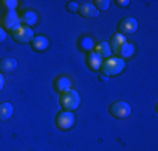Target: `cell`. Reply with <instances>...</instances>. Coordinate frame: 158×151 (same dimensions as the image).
Instances as JSON below:
<instances>
[{
	"instance_id": "277c9868",
	"label": "cell",
	"mask_w": 158,
	"mask_h": 151,
	"mask_svg": "<svg viewBox=\"0 0 158 151\" xmlns=\"http://www.w3.org/2000/svg\"><path fill=\"white\" fill-rule=\"evenodd\" d=\"M12 39L17 44H31V40L34 39V30L27 25H20L15 30H12Z\"/></svg>"
},
{
	"instance_id": "6da1fadb",
	"label": "cell",
	"mask_w": 158,
	"mask_h": 151,
	"mask_svg": "<svg viewBox=\"0 0 158 151\" xmlns=\"http://www.w3.org/2000/svg\"><path fill=\"white\" fill-rule=\"evenodd\" d=\"M59 103H61V108L64 109V111H74V109H77L79 104H81V97H79L77 91L67 89L61 94Z\"/></svg>"
},
{
	"instance_id": "52a82bcc",
	"label": "cell",
	"mask_w": 158,
	"mask_h": 151,
	"mask_svg": "<svg viewBox=\"0 0 158 151\" xmlns=\"http://www.w3.org/2000/svg\"><path fill=\"white\" fill-rule=\"evenodd\" d=\"M118 34H135L138 30V20L135 17H125L121 22L118 24Z\"/></svg>"
},
{
	"instance_id": "30bf717a",
	"label": "cell",
	"mask_w": 158,
	"mask_h": 151,
	"mask_svg": "<svg viewBox=\"0 0 158 151\" xmlns=\"http://www.w3.org/2000/svg\"><path fill=\"white\" fill-rule=\"evenodd\" d=\"M86 64H88V67L91 71H99L101 66H103V59H101L99 55L93 51V52H89L88 57H86Z\"/></svg>"
},
{
	"instance_id": "7c38bea8",
	"label": "cell",
	"mask_w": 158,
	"mask_h": 151,
	"mask_svg": "<svg viewBox=\"0 0 158 151\" xmlns=\"http://www.w3.org/2000/svg\"><path fill=\"white\" fill-rule=\"evenodd\" d=\"M133 52H135V45L131 44V42H125L121 45V49H119L118 52H116V57L118 59H121V60H125V59H128V57H131L133 55Z\"/></svg>"
},
{
	"instance_id": "e0dca14e",
	"label": "cell",
	"mask_w": 158,
	"mask_h": 151,
	"mask_svg": "<svg viewBox=\"0 0 158 151\" xmlns=\"http://www.w3.org/2000/svg\"><path fill=\"white\" fill-rule=\"evenodd\" d=\"M37 14L35 12H32V10H29V12H24V15L20 17V22H24L27 27H31L32 29V25H35L37 24Z\"/></svg>"
},
{
	"instance_id": "2e32d148",
	"label": "cell",
	"mask_w": 158,
	"mask_h": 151,
	"mask_svg": "<svg viewBox=\"0 0 158 151\" xmlns=\"http://www.w3.org/2000/svg\"><path fill=\"white\" fill-rule=\"evenodd\" d=\"M14 114V106L10 103H0V121H9Z\"/></svg>"
},
{
	"instance_id": "d4e9b609",
	"label": "cell",
	"mask_w": 158,
	"mask_h": 151,
	"mask_svg": "<svg viewBox=\"0 0 158 151\" xmlns=\"http://www.w3.org/2000/svg\"><path fill=\"white\" fill-rule=\"evenodd\" d=\"M108 79H110V77H108V76H104V74H101V76H99V81H101V82H106Z\"/></svg>"
},
{
	"instance_id": "5b68a950",
	"label": "cell",
	"mask_w": 158,
	"mask_h": 151,
	"mask_svg": "<svg viewBox=\"0 0 158 151\" xmlns=\"http://www.w3.org/2000/svg\"><path fill=\"white\" fill-rule=\"evenodd\" d=\"M110 112L113 118H116V119H126L131 114V106L125 103V101H116V103L111 104Z\"/></svg>"
},
{
	"instance_id": "603a6c76",
	"label": "cell",
	"mask_w": 158,
	"mask_h": 151,
	"mask_svg": "<svg viewBox=\"0 0 158 151\" xmlns=\"http://www.w3.org/2000/svg\"><path fill=\"white\" fill-rule=\"evenodd\" d=\"M116 3H118V7H128L130 5V0H118Z\"/></svg>"
},
{
	"instance_id": "7a4b0ae2",
	"label": "cell",
	"mask_w": 158,
	"mask_h": 151,
	"mask_svg": "<svg viewBox=\"0 0 158 151\" xmlns=\"http://www.w3.org/2000/svg\"><path fill=\"white\" fill-rule=\"evenodd\" d=\"M101 71H103L104 76H118L125 71V60L118 59V57H110L106 60H103V66H101Z\"/></svg>"
},
{
	"instance_id": "cb8c5ba5",
	"label": "cell",
	"mask_w": 158,
	"mask_h": 151,
	"mask_svg": "<svg viewBox=\"0 0 158 151\" xmlns=\"http://www.w3.org/2000/svg\"><path fill=\"white\" fill-rule=\"evenodd\" d=\"M3 86H5V81H3V76L0 74V91L3 89Z\"/></svg>"
},
{
	"instance_id": "7402d4cb",
	"label": "cell",
	"mask_w": 158,
	"mask_h": 151,
	"mask_svg": "<svg viewBox=\"0 0 158 151\" xmlns=\"http://www.w3.org/2000/svg\"><path fill=\"white\" fill-rule=\"evenodd\" d=\"M5 39H7V32H5V30H3L2 27H0V44H2Z\"/></svg>"
},
{
	"instance_id": "5bb4252c",
	"label": "cell",
	"mask_w": 158,
	"mask_h": 151,
	"mask_svg": "<svg viewBox=\"0 0 158 151\" xmlns=\"http://www.w3.org/2000/svg\"><path fill=\"white\" fill-rule=\"evenodd\" d=\"M94 52H96L98 55H99L101 59H104V60L110 59V57H111V54H113V52H111V47H110V44H108V42H101V44H98L96 47H94Z\"/></svg>"
},
{
	"instance_id": "8992f818",
	"label": "cell",
	"mask_w": 158,
	"mask_h": 151,
	"mask_svg": "<svg viewBox=\"0 0 158 151\" xmlns=\"http://www.w3.org/2000/svg\"><path fill=\"white\" fill-rule=\"evenodd\" d=\"M17 27H20V17L15 12H5V15L2 17V29L5 30H15Z\"/></svg>"
},
{
	"instance_id": "9c48e42d",
	"label": "cell",
	"mask_w": 158,
	"mask_h": 151,
	"mask_svg": "<svg viewBox=\"0 0 158 151\" xmlns=\"http://www.w3.org/2000/svg\"><path fill=\"white\" fill-rule=\"evenodd\" d=\"M17 69V60L14 57H5L0 60V74H10Z\"/></svg>"
},
{
	"instance_id": "4fadbf2b",
	"label": "cell",
	"mask_w": 158,
	"mask_h": 151,
	"mask_svg": "<svg viewBox=\"0 0 158 151\" xmlns=\"http://www.w3.org/2000/svg\"><path fill=\"white\" fill-rule=\"evenodd\" d=\"M79 14H81V17L84 18H93V17H98V10L96 7L93 5V3H82L81 7H79L77 10Z\"/></svg>"
},
{
	"instance_id": "44dd1931",
	"label": "cell",
	"mask_w": 158,
	"mask_h": 151,
	"mask_svg": "<svg viewBox=\"0 0 158 151\" xmlns=\"http://www.w3.org/2000/svg\"><path fill=\"white\" fill-rule=\"evenodd\" d=\"M66 9L69 10V12H77V10H79V5H77L76 2H69V3L66 5Z\"/></svg>"
},
{
	"instance_id": "3957f363",
	"label": "cell",
	"mask_w": 158,
	"mask_h": 151,
	"mask_svg": "<svg viewBox=\"0 0 158 151\" xmlns=\"http://www.w3.org/2000/svg\"><path fill=\"white\" fill-rule=\"evenodd\" d=\"M76 124V116H74L73 111H62L56 116V126L61 131H69L74 128Z\"/></svg>"
},
{
	"instance_id": "ac0fdd59",
	"label": "cell",
	"mask_w": 158,
	"mask_h": 151,
	"mask_svg": "<svg viewBox=\"0 0 158 151\" xmlns=\"http://www.w3.org/2000/svg\"><path fill=\"white\" fill-rule=\"evenodd\" d=\"M79 47L82 49V51H86L89 54V52L94 51V40L91 39V37H82L81 42H79Z\"/></svg>"
},
{
	"instance_id": "ffe728a7",
	"label": "cell",
	"mask_w": 158,
	"mask_h": 151,
	"mask_svg": "<svg viewBox=\"0 0 158 151\" xmlns=\"http://www.w3.org/2000/svg\"><path fill=\"white\" fill-rule=\"evenodd\" d=\"M93 5L96 7V10H108L110 9V2L108 0H96Z\"/></svg>"
},
{
	"instance_id": "ba28073f",
	"label": "cell",
	"mask_w": 158,
	"mask_h": 151,
	"mask_svg": "<svg viewBox=\"0 0 158 151\" xmlns=\"http://www.w3.org/2000/svg\"><path fill=\"white\" fill-rule=\"evenodd\" d=\"M49 45H51V42H49V39L46 35H34V39L31 40V47L34 49L35 52H46L49 49Z\"/></svg>"
},
{
	"instance_id": "8fae6325",
	"label": "cell",
	"mask_w": 158,
	"mask_h": 151,
	"mask_svg": "<svg viewBox=\"0 0 158 151\" xmlns=\"http://www.w3.org/2000/svg\"><path fill=\"white\" fill-rule=\"evenodd\" d=\"M54 89L57 91V92H64V91L71 89V79L67 77V76H59V77H56L54 81Z\"/></svg>"
},
{
	"instance_id": "d6986e66",
	"label": "cell",
	"mask_w": 158,
	"mask_h": 151,
	"mask_svg": "<svg viewBox=\"0 0 158 151\" xmlns=\"http://www.w3.org/2000/svg\"><path fill=\"white\" fill-rule=\"evenodd\" d=\"M17 5H19L17 0H2V2H0V7H2L5 12H15Z\"/></svg>"
},
{
	"instance_id": "9a60e30c",
	"label": "cell",
	"mask_w": 158,
	"mask_h": 151,
	"mask_svg": "<svg viewBox=\"0 0 158 151\" xmlns=\"http://www.w3.org/2000/svg\"><path fill=\"white\" fill-rule=\"evenodd\" d=\"M126 40H125V35H121V34H114V35L111 37V40H110V47H111V52L113 54H116V52L121 49V45L125 44Z\"/></svg>"
}]
</instances>
